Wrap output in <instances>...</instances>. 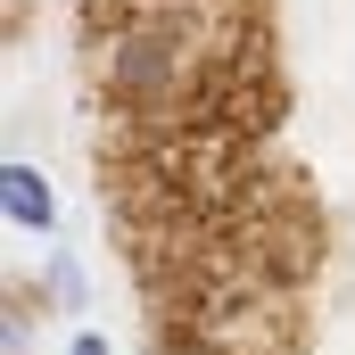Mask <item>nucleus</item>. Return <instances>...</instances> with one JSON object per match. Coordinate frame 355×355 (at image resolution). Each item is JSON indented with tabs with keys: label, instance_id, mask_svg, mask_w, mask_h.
Instances as JSON below:
<instances>
[{
	"label": "nucleus",
	"instance_id": "1",
	"mask_svg": "<svg viewBox=\"0 0 355 355\" xmlns=\"http://www.w3.org/2000/svg\"><path fill=\"white\" fill-rule=\"evenodd\" d=\"M107 83L116 99H132V107H166L182 83V42L166 25H132V33H116V50H107Z\"/></svg>",
	"mask_w": 355,
	"mask_h": 355
},
{
	"label": "nucleus",
	"instance_id": "2",
	"mask_svg": "<svg viewBox=\"0 0 355 355\" xmlns=\"http://www.w3.org/2000/svg\"><path fill=\"white\" fill-rule=\"evenodd\" d=\"M8 182H17V190H8V198H17V215H42V207H50V198H42V182L25 174V166H17V174H8Z\"/></svg>",
	"mask_w": 355,
	"mask_h": 355
}]
</instances>
